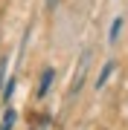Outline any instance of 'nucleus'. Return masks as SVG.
Segmentation results:
<instances>
[{"instance_id":"obj_2","label":"nucleus","mask_w":128,"mask_h":130,"mask_svg":"<svg viewBox=\"0 0 128 130\" xmlns=\"http://www.w3.org/2000/svg\"><path fill=\"white\" fill-rule=\"evenodd\" d=\"M52 81H55V70H52V67H47V70L41 72V81H38V98H47Z\"/></svg>"},{"instance_id":"obj_7","label":"nucleus","mask_w":128,"mask_h":130,"mask_svg":"<svg viewBox=\"0 0 128 130\" xmlns=\"http://www.w3.org/2000/svg\"><path fill=\"white\" fill-rule=\"evenodd\" d=\"M55 3H58V0H50V9H52V6H55Z\"/></svg>"},{"instance_id":"obj_5","label":"nucleus","mask_w":128,"mask_h":130,"mask_svg":"<svg viewBox=\"0 0 128 130\" xmlns=\"http://www.w3.org/2000/svg\"><path fill=\"white\" fill-rule=\"evenodd\" d=\"M15 119H18V113H15V110H6L3 121H0V130H12L15 127Z\"/></svg>"},{"instance_id":"obj_6","label":"nucleus","mask_w":128,"mask_h":130,"mask_svg":"<svg viewBox=\"0 0 128 130\" xmlns=\"http://www.w3.org/2000/svg\"><path fill=\"white\" fill-rule=\"evenodd\" d=\"M3 72H6V58H0V84H3Z\"/></svg>"},{"instance_id":"obj_1","label":"nucleus","mask_w":128,"mask_h":130,"mask_svg":"<svg viewBox=\"0 0 128 130\" xmlns=\"http://www.w3.org/2000/svg\"><path fill=\"white\" fill-rule=\"evenodd\" d=\"M87 64H90V52L85 49L82 52V61H79V70H76V78H73V84H70V95L82 93V84H85V75H87Z\"/></svg>"},{"instance_id":"obj_3","label":"nucleus","mask_w":128,"mask_h":130,"mask_svg":"<svg viewBox=\"0 0 128 130\" xmlns=\"http://www.w3.org/2000/svg\"><path fill=\"white\" fill-rule=\"evenodd\" d=\"M114 67H117L114 61H108V64H105V70L99 72V78H96V90H102V87H105V81L111 78V72H114Z\"/></svg>"},{"instance_id":"obj_4","label":"nucleus","mask_w":128,"mask_h":130,"mask_svg":"<svg viewBox=\"0 0 128 130\" xmlns=\"http://www.w3.org/2000/svg\"><path fill=\"white\" fill-rule=\"evenodd\" d=\"M122 26H125V20H122V18H114L111 32H108V41H111V43H117V38H119V32H122Z\"/></svg>"}]
</instances>
